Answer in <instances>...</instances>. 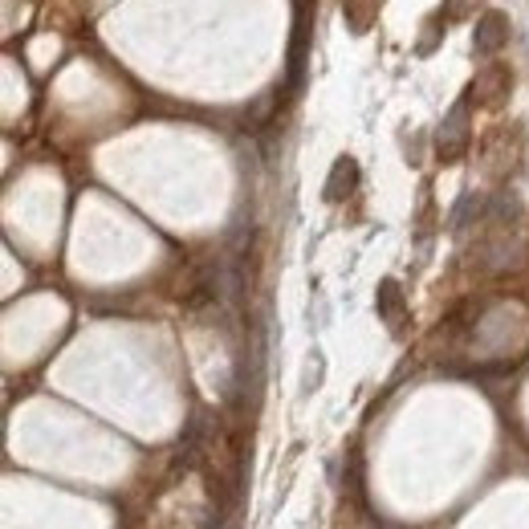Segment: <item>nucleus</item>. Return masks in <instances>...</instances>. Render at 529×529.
<instances>
[{
	"label": "nucleus",
	"instance_id": "1",
	"mask_svg": "<svg viewBox=\"0 0 529 529\" xmlns=\"http://www.w3.org/2000/svg\"><path fill=\"white\" fill-rule=\"evenodd\" d=\"M468 147V98H460L440 123V135H436V151L444 163H456Z\"/></svg>",
	"mask_w": 529,
	"mask_h": 529
},
{
	"label": "nucleus",
	"instance_id": "2",
	"mask_svg": "<svg viewBox=\"0 0 529 529\" xmlns=\"http://www.w3.org/2000/svg\"><path fill=\"white\" fill-rule=\"evenodd\" d=\"M355 188H359V163L350 159V155H338L334 167H330V180H326V200L338 204V200H346Z\"/></svg>",
	"mask_w": 529,
	"mask_h": 529
},
{
	"label": "nucleus",
	"instance_id": "3",
	"mask_svg": "<svg viewBox=\"0 0 529 529\" xmlns=\"http://www.w3.org/2000/svg\"><path fill=\"white\" fill-rule=\"evenodd\" d=\"M505 41H509V17H505V13H485V17H477L473 45H477L481 53H497Z\"/></svg>",
	"mask_w": 529,
	"mask_h": 529
},
{
	"label": "nucleus",
	"instance_id": "4",
	"mask_svg": "<svg viewBox=\"0 0 529 529\" xmlns=\"http://www.w3.org/2000/svg\"><path fill=\"white\" fill-rule=\"evenodd\" d=\"M379 314H383L391 326H395L399 314H403V289H399V281H391V277L379 285Z\"/></svg>",
	"mask_w": 529,
	"mask_h": 529
}]
</instances>
